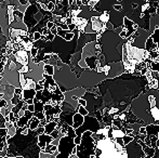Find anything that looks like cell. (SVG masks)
I'll list each match as a JSON object with an SVG mask.
<instances>
[{"label":"cell","instance_id":"18","mask_svg":"<svg viewBox=\"0 0 159 158\" xmlns=\"http://www.w3.org/2000/svg\"><path fill=\"white\" fill-rule=\"evenodd\" d=\"M34 105H35V112L34 113H44V104L37 99H34Z\"/></svg>","mask_w":159,"mask_h":158},{"label":"cell","instance_id":"38","mask_svg":"<svg viewBox=\"0 0 159 158\" xmlns=\"http://www.w3.org/2000/svg\"><path fill=\"white\" fill-rule=\"evenodd\" d=\"M4 89H6V84H0V99H3L4 94Z\"/></svg>","mask_w":159,"mask_h":158},{"label":"cell","instance_id":"36","mask_svg":"<svg viewBox=\"0 0 159 158\" xmlns=\"http://www.w3.org/2000/svg\"><path fill=\"white\" fill-rule=\"evenodd\" d=\"M78 103H79V105L84 106V107H86L87 104H88V102H87V100H84V97H79V100H78Z\"/></svg>","mask_w":159,"mask_h":158},{"label":"cell","instance_id":"6","mask_svg":"<svg viewBox=\"0 0 159 158\" xmlns=\"http://www.w3.org/2000/svg\"><path fill=\"white\" fill-rule=\"evenodd\" d=\"M101 128V122L98 121V119L95 116H90V115H87L84 116V122L82 126H80L78 129H75L76 134L81 137L82 133L86 132V131H92L93 133H96Z\"/></svg>","mask_w":159,"mask_h":158},{"label":"cell","instance_id":"46","mask_svg":"<svg viewBox=\"0 0 159 158\" xmlns=\"http://www.w3.org/2000/svg\"><path fill=\"white\" fill-rule=\"evenodd\" d=\"M54 25H55V24H54V22H52V21H49V22H48V24H47V27H48L49 29H51V28H52Z\"/></svg>","mask_w":159,"mask_h":158},{"label":"cell","instance_id":"30","mask_svg":"<svg viewBox=\"0 0 159 158\" xmlns=\"http://www.w3.org/2000/svg\"><path fill=\"white\" fill-rule=\"evenodd\" d=\"M8 4H10V6H14L15 8H17V7L21 4V2H20V0H8Z\"/></svg>","mask_w":159,"mask_h":158},{"label":"cell","instance_id":"44","mask_svg":"<svg viewBox=\"0 0 159 158\" xmlns=\"http://www.w3.org/2000/svg\"><path fill=\"white\" fill-rule=\"evenodd\" d=\"M14 93H15V94H20V95H22V93H23V88H15Z\"/></svg>","mask_w":159,"mask_h":158},{"label":"cell","instance_id":"14","mask_svg":"<svg viewBox=\"0 0 159 158\" xmlns=\"http://www.w3.org/2000/svg\"><path fill=\"white\" fill-rule=\"evenodd\" d=\"M37 90L36 89H23V93H22V99L24 101H27V100H33L35 99Z\"/></svg>","mask_w":159,"mask_h":158},{"label":"cell","instance_id":"12","mask_svg":"<svg viewBox=\"0 0 159 158\" xmlns=\"http://www.w3.org/2000/svg\"><path fill=\"white\" fill-rule=\"evenodd\" d=\"M34 116V113L30 112V111H26L25 114L23 115L22 117H20L19 119H17L16 121V126L20 127V128H24L25 126H27L28 124V121H30V119H32V117Z\"/></svg>","mask_w":159,"mask_h":158},{"label":"cell","instance_id":"19","mask_svg":"<svg viewBox=\"0 0 159 158\" xmlns=\"http://www.w3.org/2000/svg\"><path fill=\"white\" fill-rule=\"evenodd\" d=\"M55 73V66L51 64H44V74H48L50 76H53Z\"/></svg>","mask_w":159,"mask_h":158},{"label":"cell","instance_id":"45","mask_svg":"<svg viewBox=\"0 0 159 158\" xmlns=\"http://www.w3.org/2000/svg\"><path fill=\"white\" fill-rule=\"evenodd\" d=\"M76 28H77V26H76V24H74V23H71L68 25V29L70 30V32H73V30L76 29Z\"/></svg>","mask_w":159,"mask_h":158},{"label":"cell","instance_id":"27","mask_svg":"<svg viewBox=\"0 0 159 158\" xmlns=\"http://www.w3.org/2000/svg\"><path fill=\"white\" fill-rule=\"evenodd\" d=\"M30 66H28V64H26V65H23L22 66V68L20 70V73L21 74H27V73H30Z\"/></svg>","mask_w":159,"mask_h":158},{"label":"cell","instance_id":"21","mask_svg":"<svg viewBox=\"0 0 159 158\" xmlns=\"http://www.w3.org/2000/svg\"><path fill=\"white\" fill-rule=\"evenodd\" d=\"M100 20L103 22L104 24H106V23H108L109 21H111V15H109V13L108 12H102L100 14Z\"/></svg>","mask_w":159,"mask_h":158},{"label":"cell","instance_id":"51","mask_svg":"<svg viewBox=\"0 0 159 158\" xmlns=\"http://www.w3.org/2000/svg\"><path fill=\"white\" fill-rule=\"evenodd\" d=\"M62 1H63V0H57V3H61Z\"/></svg>","mask_w":159,"mask_h":158},{"label":"cell","instance_id":"22","mask_svg":"<svg viewBox=\"0 0 159 158\" xmlns=\"http://www.w3.org/2000/svg\"><path fill=\"white\" fill-rule=\"evenodd\" d=\"M57 151V145H52V144H49L47 145L46 150L43 151V153H47V154H54Z\"/></svg>","mask_w":159,"mask_h":158},{"label":"cell","instance_id":"24","mask_svg":"<svg viewBox=\"0 0 159 158\" xmlns=\"http://www.w3.org/2000/svg\"><path fill=\"white\" fill-rule=\"evenodd\" d=\"M22 95H20V94H15L14 93V95H13V97L11 99V104H12L13 106L14 105H16V104H19L20 102L22 101Z\"/></svg>","mask_w":159,"mask_h":158},{"label":"cell","instance_id":"32","mask_svg":"<svg viewBox=\"0 0 159 158\" xmlns=\"http://www.w3.org/2000/svg\"><path fill=\"white\" fill-rule=\"evenodd\" d=\"M8 135V128H0V138H6Z\"/></svg>","mask_w":159,"mask_h":158},{"label":"cell","instance_id":"23","mask_svg":"<svg viewBox=\"0 0 159 158\" xmlns=\"http://www.w3.org/2000/svg\"><path fill=\"white\" fill-rule=\"evenodd\" d=\"M143 150H144L145 154H146L147 156H149L151 158H153V157H154V155H155V153H156V150H155V148H154V147H151V146H146V147H144Z\"/></svg>","mask_w":159,"mask_h":158},{"label":"cell","instance_id":"54","mask_svg":"<svg viewBox=\"0 0 159 158\" xmlns=\"http://www.w3.org/2000/svg\"><path fill=\"white\" fill-rule=\"evenodd\" d=\"M6 1H8V0H6Z\"/></svg>","mask_w":159,"mask_h":158},{"label":"cell","instance_id":"33","mask_svg":"<svg viewBox=\"0 0 159 158\" xmlns=\"http://www.w3.org/2000/svg\"><path fill=\"white\" fill-rule=\"evenodd\" d=\"M38 53H39V49L36 48V47H34L32 50H30V55H32L33 57H37Z\"/></svg>","mask_w":159,"mask_h":158},{"label":"cell","instance_id":"2","mask_svg":"<svg viewBox=\"0 0 159 158\" xmlns=\"http://www.w3.org/2000/svg\"><path fill=\"white\" fill-rule=\"evenodd\" d=\"M122 39L119 35H116L113 29H107L102 34L100 40H98L102 47V54L105 59V64L117 63L122 61V47L126 42H122Z\"/></svg>","mask_w":159,"mask_h":158},{"label":"cell","instance_id":"4","mask_svg":"<svg viewBox=\"0 0 159 158\" xmlns=\"http://www.w3.org/2000/svg\"><path fill=\"white\" fill-rule=\"evenodd\" d=\"M77 137L75 129L71 126H67V134L61 138L57 146V158H69L73 155V151L77 146L75 143V138Z\"/></svg>","mask_w":159,"mask_h":158},{"label":"cell","instance_id":"34","mask_svg":"<svg viewBox=\"0 0 159 158\" xmlns=\"http://www.w3.org/2000/svg\"><path fill=\"white\" fill-rule=\"evenodd\" d=\"M42 34L40 32H35L34 33V41H37V40L41 39Z\"/></svg>","mask_w":159,"mask_h":158},{"label":"cell","instance_id":"17","mask_svg":"<svg viewBox=\"0 0 159 158\" xmlns=\"http://www.w3.org/2000/svg\"><path fill=\"white\" fill-rule=\"evenodd\" d=\"M40 120L39 118H37L36 116H33L32 119L28 121V126H30V130H36L40 127Z\"/></svg>","mask_w":159,"mask_h":158},{"label":"cell","instance_id":"37","mask_svg":"<svg viewBox=\"0 0 159 158\" xmlns=\"http://www.w3.org/2000/svg\"><path fill=\"white\" fill-rule=\"evenodd\" d=\"M54 37H55V35H53L52 33H49V34L46 36L44 40H46V41H52V40L54 39Z\"/></svg>","mask_w":159,"mask_h":158},{"label":"cell","instance_id":"28","mask_svg":"<svg viewBox=\"0 0 159 158\" xmlns=\"http://www.w3.org/2000/svg\"><path fill=\"white\" fill-rule=\"evenodd\" d=\"M6 124H7L6 117H4L2 114H0V128H7Z\"/></svg>","mask_w":159,"mask_h":158},{"label":"cell","instance_id":"8","mask_svg":"<svg viewBox=\"0 0 159 158\" xmlns=\"http://www.w3.org/2000/svg\"><path fill=\"white\" fill-rule=\"evenodd\" d=\"M38 12H39V8H38L37 3H30V6H28L27 10L24 13L23 21H24V23L27 25L28 30L32 29L33 27H35L38 24V21L35 19V14Z\"/></svg>","mask_w":159,"mask_h":158},{"label":"cell","instance_id":"16","mask_svg":"<svg viewBox=\"0 0 159 158\" xmlns=\"http://www.w3.org/2000/svg\"><path fill=\"white\" fill-rule=\"evenodd\" d=\"M57 126H59V122H57V121L47 122V124L44 126V133H46V134H51V133L57 129Z\"/></svg>","mask_w":159,"mask_h":158},{"label":"cell","instance_id":"15","mask_svg":"<svg viewBox=\"0 0 159 158\" xmlns=\"http://www.w3.org/2000/svg\"><path fill=\"white\" fill-rule=\"evenodd\" d=\"M73 128L74 129H78L80 126H82L84 122V116H82L81 114H79V113H76L75 115H74L73 117Z\"/></svg>","mask_w":159,"mask_h":158},{"label":"cell","instance_id":"42","mask_svg":"<svg viewBox=\"0 0 159 158\" xmlns=\"http://www.w3.org/2000/svg\"><path fill=\"white\" fill-rule=\"evenodd\" d=\"M50 32L52 33L53 35H55V36H57V25H54V26H53V27L50 29Z\"/></svg>","mask_w":159,"mask_h":158},{"label":"cell","instance_id":"39","mask_svg":"<svg viewBox=\"0 0 159 158\" xmlns=\"http://www.w3.org/2000/svg\"><path fill=\"white\" fill-rule=\"evenodd\" d=\"M47 6H48V10L49 11H53L55 9V3H54V2H51L50 1L48 4H47Z\"/></svg>","mask_w":159,"mask_h":158},{"label":"cell","instance_id":"43","mask_svg":"<svg viewBox=\"0 0 159 158\" xmlns=\"http://www.w3.org/2000/svg\"><path fill=\"white\" fill-rule=\"evenodd\" d=\"M81 139H82V135H81V137H79V135H77V137L75 138V143L77 144V145H79V144L81 143Z\"/></svg>","mask_w":159,"mask_h":158},{"label":"cell","instance_id":"1","mask_svg":"<svg viewBox=\"0 0 159 158\" xmlns=\"http://www.w3.org/2000/svg\"><path fill=\"white\" fill-rule=\"evenodd\" d=\"M130 110L146 126L159 124V90L149 89L147 84L146 90L131 102Z\"/></svg>","mask_w":159,"mask_h":158},{"label":"cell","instance_id":"29","mask_svg":"<svg viewBox=\"0 0 159 158\" xmlns=\"http://www.w3.org/2000/svg\"><path fill=\"white\" fill-rule=\"evenodd\" d=\"M133 140H134V137H131V135H127L126 134L124 137V142H125V144H126V145H128L129 143H131Z\"/></svg>","mask_w":159,"mask_h":158},{"label":"cell","instance_id":"3","mask_svg":"<svg viewBox=\"0 0 159 158\" xmlns=\"http://www.w3.org/2000/svg\"><path fill=\"white\" fill-rule=\"evenodd\" d=\"M53 78L62 90V92H67V91L74 90L80 87L79 78L77 77V75L71 70L70 66L68 64L63 63L61 59H59L57 62Z\"/></svg>","mask_w":159,"mask_h":158},{"label":"cell","instance_id":"5","mask_svg":"<svg viewBox=\"0 0 159 158\" xmlns=\"http://www.w3.org/2000/svg\"><path fill=\"white\" fill-rule=\"evenodd\" d=\"M92 131H86L82 133L81 143L76 146L78 158H89L95 154V140L92 138Z\"/></svg>","mask_w":159,"mask_h":158},{"label":"cell","instance_id":"49","mask_svg":"<svg viewBox=\"0 0 159 158\" xmlns=\"http://www.w3.org/2000/svg\"><path fill=\"white\" fill-rule=\"evenodd\" d=\"M82 1V4H84V6H88V1L89 0H81Z\"/></svg>","mask_w":159,"mask_h":158},{"label":"cell","instance_id":"48","mask_svg":"<svg viewBox=\"0 0 159 158\" xmlns=\"http://www.w3.org/2000/svg\"><path fill=\"white\" fill-rule=\"evenodd\" d=\"M26 103H27L28 105H30V104H34V99L33 100H27V101H26Z\"/></svg>","mask_w":159,"mask_h":158},{"label":"cell","instance_id":"9","mask_svg":"<svg viewBox=\"0 0 159 158\" xmlns=\"http://www.w3.org/2000/svg\"><path fill=\"white\" fill-rule=\"evenodd\" d=\"M13 54L15 56L16 60V63H20L22 65H26L30 62V52L25 49H19V50H14L13 51Z\"/></svg>","mask_w":159,"mask_h":158},{"label":"cell","instance_id":"47","mask_svg":"<svg viewBox=\"0 0 159 158\" xmlns=\"http://www.w3.org/2000/svg\"><path fill=\"white\" fill-rule=\"evenodd\" d=\"M28 111H30V112H35V105H34V104H30V105H28Z\"/></svg>","mask_w":159,"mask_h":158},{"label":"cell","instance_id":"10","mask_svg":"<svg viewBox=\"0 0 159 158\" xmlns=\"http://www.w3.org/2000/svg\"><path fill=\"white\" fill-rule=\"evenodd\" d=\"M125 72V67L124 64L121 62H117V63H113L111 64V70L107 74V78H115V77H118Z\"/></svg>","mask_w":159,"mask_h":158},{"label":"cell","instance_id":"20","mask_svg":"<svg viewBox=\"0 0 159 158\" xmlns=\"http://www.w3.org/2000/svg\"><path fill=\"white\" fill-rule=\"evenodd\" d=\"M151 37L153 38L154 42L157 44V51H158V53H159V27L155 28V30H154V33L151 35Z\"/></svg>","mask_w":159,"mask_h":158},{"label":"cell","instance_id":"25","mask_svg":"<svg viewBox=\"0 0 159 158\" xmlns=\"http://www.w3.org/2000/svg\"><path fill=\"white\" fill-rule=\"evenodd\" d=\"M8 145V139L6 138H0V152L1 151H3L4 146Z\"/></svg>","mask_w":159,"mask_h":158},{"label":"cell","instance_id":"52","mask_svg":"<svg viewBox=\"0 0 159 158\" xmlns=\"http://www.w3.org/2000/svg\"><path fill=\"white\" fill-rule=\"evenodd\" d=\"M3 1H4V0H0V3H2Z\"/></svg>","mask_w":159,"mask_h":158},{"label":"cell","instance_id":"26","mask_svg":"<svg viewBox=\"0 0 159 158\" xmlns=\"http://www.w3.org/2000/svg\"><path fill=\"white\" fill-rule=\"evenodd\" d=\"M78 113H79V114H81L82 116H87V115H89V111L87 110V108L84 107V106H81V105L79 106V110H78Z\"/></svg>","mask_w":159,"mask_h":158},{"label":"cell","instance_id":"50","mask_svg":"<svg viewBox=\"0 0 159 158\" xmlns=\"http://www.w3.org/2000/svg\"><path fill=\"white\" fill-rule=\"evenodd\" d=\"M9 158H25V157H23V156H16V157H9Z\"/></svg>","mask_w":159,"mask_h":158},{"label":"cell","instance_id":"41","mask_svg":"<svg viewBox=\"0 0 159 158\" xmlns=\"http://www.w3.org/2000/svg\"><path fill=\"white\" fill-rule=\"evenodd\" d=\"M122 8H124V7H122L121 4H114V10H116V11H122Z\"/></svg>","mask_w":159,"mask_h":158},{"label":"cell","instance_id":"31","mask_svg":"<svg viewBox=\"0 0 159 158\" xmlns=\"http://www.w3.org/2000/svg\"><path fill=\"white\" fill-rule=\"evenodd\" d=\"M98 1H100V0H89V1H88V6L93 10V9H94V7L98 3Z\"/></svg>","mask_w":159,"mask_h":158},{"label":"cell","instance_id":"40","mask_svg":"<svg viewBox=\"0 0 159 158\" xmlns=\"http://www.w3.org/2000/svg\"><path fill=\"white\" fill-rule=\"evenodd\" d=\"M139 132H140V134H147V132H146V127L142 126L140 128V130H139Z\"/></svg>","mask_w":159,"mask_h":158},{"label":"cell","instance_id":"53","mask_svg":"<svg viewBox=\"0 0 159 158\" xmlns=\"http://www.w3.org/2000/svg\"><path fill=\"white\" fill-rule=\"evenodd\" d=\"M117 1H119V2H121V1H122V0H117Z\"/></svg>","mask_w":159,"mask_h":158},{"label":"cell","instance_id":"13","mask_svg":"<svg viewBox=\"0 0 159 158\" xmlns=\"http://www.w3.org/2000/svg\"><path fill=\"white\" fill-rule=\"evenodd\" d=\"M14 90H15V87H13L12 84H6V89H4V94H3V99L6 101H8V103L11 102V99L13 97L14 95Z\"/></svg>","mask_w":159,"mask_h":158},{"label":"cell","instance_id":"11","mask_svg":"<svg viewBox=\"0 0 159 158\" xmlns=\"http://www.w3.org/2000/svg\"><path fill=\"white\" fill-rule=\"evenodd\" d=\"M53 137L51 134H46V133H41V134L38 137V146L41 148V151L43 152L46 150L47 145L51 144V142L53 141Z\"/></svg>","mask_w":159,"mask_h":158},{"label":"cell","instance_id":"35","mask_svg":"<svg viewBox=\"0 0 159 158\" xmlns=\"http://www.w3.org/2000/svg\"><path fill=\"white\" fill-rule=\"evenodd\" d=\"M8 101H6L4 99H0V113H1V108L4 106H8Z\"/></svg>","mask_w":159,"mask_h":158},{"label":"cell","instance_id":"7","mask_svg":"<svg viewBox=\"0 0 159 158\" xmlns=\"http://www.w3.org/2000/svg\"><path fill=\"white\" fill-rule=\"evenodd\" d=\"M8 2L4 0L0 3V26L3 30V35L10 38V21L8 15Z\"/></svg>","mask_w":159,"mask_h":158}]
</instances>
